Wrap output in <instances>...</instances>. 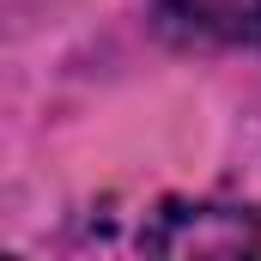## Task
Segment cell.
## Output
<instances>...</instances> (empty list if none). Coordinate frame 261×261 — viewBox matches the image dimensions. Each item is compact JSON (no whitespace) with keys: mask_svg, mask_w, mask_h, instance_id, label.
I'll return each mask as SVG.
<instances>
[{"mask_svg":"<svg viewBox=\"0 0 261 261\" xmlns=\"http://www.w3.org/2000/svg\"><path fill=\"white\" fill-rule=\"evenodd\" d=\"M140 243L152 255H249V249H261V225L237 206L164 200L152 213V225L140 231Z\"/></svg>","mask_w":261,"mask_h":261,"instance_id":"1","label":"cell"},{"mask_svg":"<svg viewBox=\"0 0 261 261\" xmlns=\"http://www.w3.org/2000/svg\"><path fill=\"white\" fill-rule=\"evenodd\" d=\"M170 18H182L200 37L261 49V0H170Z\"/></svg>","mask_w":261,"mask_h":261,"instance_id":"2","label":"cell"}]
</instances>
